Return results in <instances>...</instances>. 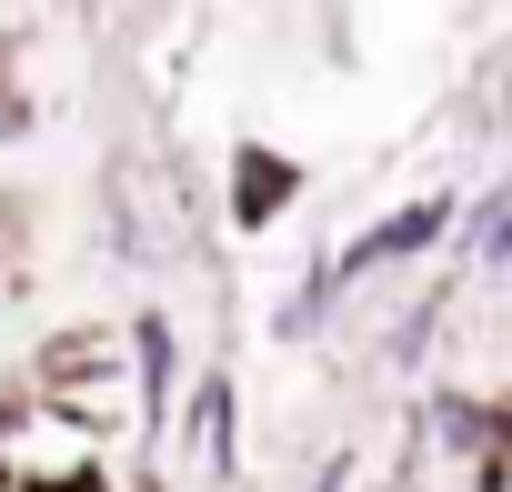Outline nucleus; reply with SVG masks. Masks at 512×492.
Returning <instances> with one entry per match:
<instances>
[{
    "mask_svg": "<svg viewBox=\"0 0 512 492\" xmlns=\"http://www.w3.org/2000/svg\"><path fill=\"white\" fill-rule=\"evenodd\" d=\"M0 472H11V492H81V482H101V432L71 422L61 402H11Z\"/></svg>",
    "mask_w": 512,
    "mask_h": 492,
    "instance_id": "obj_1",
    "label": "nucleus"
},
{
    "mask_svg": "<svg viewBox=\"0 0 512 492\" xmlns=\"http://www.w3.org/2000/svg\"><path fill=\"white\" fill-rule=\"evenodd\" d=\"M292 191H302V171H292L282 151H262V141L231 151V221H241V231H272V221L292 211Z\"/></svg>",
    "mask_w": 512,
    "mask_h": 492,
    "instance_id": "obj_2",
    "label": "nucleus"
},
{
    "mask_svg": "<svg viewBox=\"0 0 512 492\" xmlns=\"http://www.w3.org/2000/svg\"><path fill=\"white\" fill-rule=\"evenodd\" d=\"M191 422H201V462L231 472V392H221V382H201V412H191Z\"/></svg>",
    "mask_w": 512,
    "mask_h": 492,
    "instance_id": "obj_3",
    "label": "nucleus"
}]
</instances>
